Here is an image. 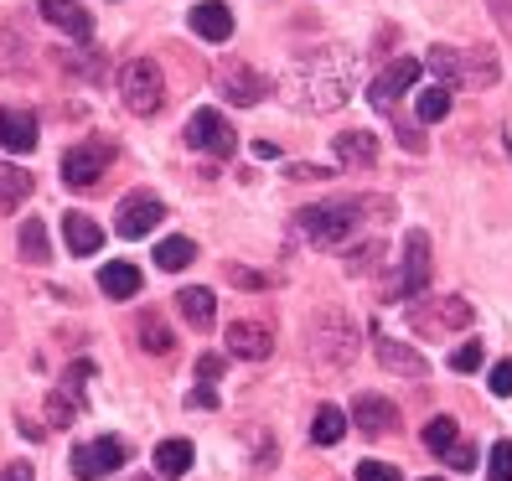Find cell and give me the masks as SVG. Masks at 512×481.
I'll use <instances>...</instances> for the list:
<instances>
[{
	"instance_id": "6da1fadb",
	"label": "cell",
	"mask_w": 512,
	"mask_h": 481,
	"mask_svg": "<svg viewBox=\"0 0 512 481\" xmlns=\"http://www.w3.org/2000/svg\"><path fill=\"white\" fill-rule=\"evenodd\" d=\"M352 83H357V52L352 47H316L300 57V73L290 88L306 109H342Z\"/></svg>"
},
{
	"instance_id": "7a4b0ae2",
	"label": "cell",
	"mask_w": 512,
	"mask_h": 481,
	"mask_svg": "<svg viewBox=\"0 0 512 481\" xmlns=\"http://www.w3.org/2000/svg\"><path fill=\"white\" fill-rule=\"evenodd\" d=\"M363 223V207L357 202H311L295 213V228L306 233L311 249H347Z\"/></svg>"
},
{
	"instance_id": "3957f363",
	"label": "cell",
	"mask_w": 512,
	"mask_h": 481,
	"mask_svg": "<svg viewBox=\"0 0 512 481\" xmlns=\"http://www.w3.org/2000/svg\"><path fill=\"white\" fill-rule=\"evenodd\" d=\"M311 357H321L331 368H352L357 363V326L342 311H321L311 326Z\"/></svg>"
},
{
	"instance_id": "277c9868",
	"label": "cell",
	"mask_w": 512,
	"mask_h": 481,
	"mask_svg": "<svg viewBox=\"0 0 512 481\" xmlns=\"http://www.w3.org/2000/svg\"><path fill=\"white\" fill-rule=\"evenodd\" d=\"M119 94H125V109L130 114L150 119V114H161V104H166V78H161V68L150 63V57H135V63H125Z\"/></svg>"
},
{
	"instance_id": "5b68a950",
	"label": "cell",
	"mask_w": 512,
	"mask_h": 481,
	"mask_svg": "<svg viewBox=\"0 0 512 481\" xmlns=\"http://www.w3.org/2000/svg\"><path fill=\"white\" fill-rule=\"evenodd\" d=\"M430 290V238L425 233H409L404 238V259H399V275L383 285L388 300H419Z\"/></svg>"
},
{
	"instance_id": "8992f818",
	"label": "cell",
	"mask_w": 512,
	"mask_h": 481,
	"mask_svg": "<svg viewBox=\"0 0 512 481\" xmlns=\"http://www.w3.org/2000/svg\"><path fill=\"white\" fill-rule=\"evenodd\" d=\"M125 461H130V440L99 435V440H83L73 450V476L78 481H99V476H109L114 466H125Z\"/></svg>"
},
{
	"instance_id": "52a82bcc",
	"label": "cell",
	"mask_w": 512,
	"mask_h": 481,
	"mask_svg": "<svg viewBox=\"0 0 512 481\" xmlns=\"http://www.w3.org/2000/svg\"><path fill=\"white\" fill-rule=\"evenodd\" d=\"M187 145L192 150H202V156H233L238 150V135H233V125L218 114V109H197L192 119H187Z\"/></svg>"
},
{
	"instance_id": "ba28073f",
	"label": "cell",
	"mask_w": 512,
	"mask_h": 481,
	"mask_svg": "<svg viewBox=\"0 0 512 481\" xmlns=\"http://www.w3.org/2000/svg\"><path fill=\"white\" fill-rule=\"evenodd\" d=\"M409 321L419 326V332H430V337H445L450 326H471V300L461 295H445V300H419V306H409Z\"/></svg>"
},
{
	"instance_id": "9c48e42d",
	"label": "cell",
	"mask_w": 512,
	"mask_h": 481,
	"mask_svg": "<svg viewBox=\"0 0 512 481\" xmlns=\"http://www.w3.org/2000/svg\"><path fill=\"white\" fill-rule=\"evenodd\" d=\"M109 161H114V145L109 140H83V145H73L68 156H63V182L68 187H94Z\"/></svg>"
},
{
	"instance_id": "30bf717a",
	"label": "cell",
	"mask_w": 512,
	"mask_h": 481,
	"mask_svg": "<svg viewBox=\"0 0 512 481\" xmlns=\"http://www.w3.org/2000/svg\"><path fill=\"white\" fill-rule=\"evenodd\" d=\"M161 218H166V202L150 197V192H135V197H125L114 207V228L125 238H150L161 228Z\"/></svg>"
},
{
	"instance_id": "8fae6325",
	"label": "cell",
	"mask_w": 512,
	"mask_h": 481,
	"mask_svg": "<svg viewBox=\"0 0 512 481\" xmlns=\"http://www.w3.org/2000/svg\"><path fill=\"white\" fill-rule=\"evenodd\" d=\"M419 73H425V63H419V57H399V63H388V68L373 78V88H368V104H373V109H394L409 88L419 83Z\"/></svg>"
},
{
	"instance_id": "7c38bea8",
	"label": "cell",
	"mask_w": 512,
	"mask_h": 481,
	"mask_svg": "<svg viewBox=\"0 0 512 481\" xmlns=\"http://www.w3.org/2000/svg\"><path fill=\"white\" fill-rule=\"evenodd\" d=\"M218 94H223L228 104H238V109H249V104H259V99L269 94V83H264V73H254L249 63H223V68H218Z\"/></svg>"
},
{
	"instance_id": "4fadbf2b",
	"label": "cell",
	"mask_w": 512,
	"mask_h": 481,
	"mask_svg": "<svg viewBox=\"0 0 512 481\" xmlns=\"http://www.w3.org/2000/svg\"><path fill=\"white\" fill-rule=\"evenodd\" d=\"M228 352L244 357V363H264V357H275V326H269V321H233L228 326Z\"/></svg>"
},
{
	"instance_id": "5bb4252c",
	"label": "cell",
	"mask_w": 512,
	"mask_h": 481,
	"mask_svg": "<svg viewBox=\"0 0 512 481\" xmlns=\"http://www.w3.org/2000/svg\"><path fill=\"white\" fill-rule=\"evenodd\" d=\"M352 425L363 435H388V430H399V409L378 394H357L352 399Z\"/></svg>"
},
{
	"instance_id": "9a60e30c",
	"label": "cell",
	"mask_w": 512,
	"mask_h": 481,
	"mask_svg": "<svg viewBox=\"0 0 512 481\" xmlns=\"http://www.w3.org/2000/svg\"><path fill=\"white\" fill-rule=\"evenodd\" d=\"M42 21H52L63 37H73V42H88L94 37V16H88L78 0H42Z\"/></svg>"
},
{
	"instance_id": "2e32d148",
	"label": "cell",
	"mask_w": 512,
	"mask_h": 481,
	"mask_svg": "<svg viewBox=\"0 0 512 481\" xmlns=\"http://www.w3.org/2000/svg\"><path fill=\"white\" fill-rule=\"evenodd\" d=\"M373 352H378V363L388 373H399V378H425L430 373L425 357H419L414 347H404V342H394V337H373Z\"/></svg>"
},
{
	"instance_id": "e0dca14e",
	"label": "cell",
	"mask_w": 512,
	"mask_h": 481,
	"mask_svg": "<svg viewBox=\"0 0 512 481\" xmlns=\"http://www.w3.org/2000/svg\"><path fill=\"white\" fill-rule=\"evenodd\" d=\"M331 150H337V166H347V171H363V166L378 161V140L368 130H342L331 140Z\"/></svg>"
},
{
	"instance_id": "ac0fdd59",
	"label": "cell",
	"mask_w": 512,
	"mask_h": 481,
	"mask_svg": "<svg viewBox=\"0 0 512 481\" xmlns=\"http://www.w3.org/2000/svg\"><path fill=\"white\" fill-rule=\"evenodd\" d=\"M187 26H192L202 42H228V37H233V11L218 6V0H207V6H197V11L187 16Z\"/></svg>"
},
{
	"instance_id": "d6986e66",
	"label": "cell",
	"mask_w": 512,
	"mask_h": 481,
	"mask_svg": "<svg viewBox=\"0 0 512 481\" xmlns=\"http://www.w3.org/2000/svg\"><path fill=\"white\" fill-rule=\"evenodd\" d=\"M0 145L6 150H32L37 145V114L32 109H0Z\"/></svg>"
},
{
	"instance_id": "ffe728a7",
	"label": "cell",
	"mask_w": 512,
	"mask_h": 481,
	"mask_svg": "<svg viewBox=\"0 0 512 481\" xmlns=\"http://www.w3.org/2000/svg\"><path fill=\"white\" fill-rule=\"evenodd\" d=\"M140 285H145V275H140L135 264H104V269H99V290H104L109 300H135Z\"/></svg>"
},
{
	"instance_id": "44dd1931",
	"label": "cell",
	"mask_w": 512,
	"mask_h": 481,
	"mask_svg": "<svg viewBox=\"0 0 512 481\" xmlns=\"http://www.w3.org/2000/svg\"><path fill=\"white\" fill-rule=\"evenodd\" d=\"M37 192V182H32V171H21V166H11V161H0V213H16V207Z\"/></svg>"
},
{
	"instance_id": "7402d4cb",
	"label": "cell",
	"mask_w": 512,
	"mask_h": 481,
	"mask_svg": "<svg viewBox=\"0 0 512 481\" xmlns=\"http://www.w3.org/2000/svg\"><path fill=\"white\" fill-rule=\"evenodd\" d=\"M176 311L187 316V326H213L218 321V300H213V290H202V285H187L182 295H176Z\"/></svg>"
},
{
	"instance_id": "603a6c76",
	"label": "cell",
	"mask_w": 512,
	"mask_h": 481,
	"mask_svg": "<svg viewBox=\"0 0 512 481\" xmlns=\"http://www.w3.org/2000/svg\"><path fill=\"white\" fill-rule=\"evenodd\" d=\"M63 233H68V249H73L78 259H88V254L104 249V228H99L94 218H83V213H68V218H63Z\"/></svg>"
},
{
	"instance_id": "cb8c5ba5",
	"label": "cell",
	"mask_w": 512,
	"mask_h": 481,
	"mask_svg": "<svg viewBox=\"0 0 512 481\" xmlns=\"http://www.w3.org/2000/svg\"><path fill=\"white\" fill-rule=\"evenodd\" d=\"M140 347H145L150 357H171V352H176V332L166 326L161 311H145V316H140Z\"/></svg>"
},
{
	"instance_id": "d4e9b609",
	"label": "cell",
	"mask_w": 512,
	"mask_h": 481,
	"mask_svg": "<svg viewBox=\"0 0 512 481\" xmlns=\"http://www.w3.org/2000/svg\"><path fill=\"white\" fill-rule=\"evenodd\" d=\"M156 471L161 476H187L192 471V440H182V435L161 440L156 445Z\"/></svg>"
},
{
	"instance_id": "484cf974",
	"label": "cell",
	"mask_w": 512,
	"mask_h": 481,
	"mask_svg": "<svg viewBox=\"0 0 512 481\" xmlns=\"http://www.w3.org/2000/svg\"><path fill=\"white\" fill-rule=\"evenodd\" d=\"M425 73H440L445 83H471L466 78V52H456V47H430L425 52Z\"/></svg>"
},
{
	"instance_id": "4316f807",
	"label": "cell",
	"mask_w": 512,
	"mask_h": 481,
	"mask_svg": "<svg viewBox=\"0 0 512 481\" xmlns=\"http://www.w3.org/2000/svg\"><path fill=\"white\" fill-rule=\"evenodd\" d=\"M16 249H21V259H26V264H47V259H52V238H47L42 218L21 223V233H16Z\"/></svg>"
},
{
	"instance_id": "83f0119b",
	"label": "cell",
	"mask_w": 512,
	"mask_h": 481,
	"mask_svg": "<svg viewBox=\"0 0 512 481\" xmlns=\"http://www.w3.org/2000/svg\"><path fill=\"white\" fill-rule=\"evenodd\" d=\"M342 435H347V414H342L337 404H321L316 419H311V440H316V445H337Z\"/></svg>"
},
{
	"instance_id": "f1b7e54d",
	"label": "cell",
	"mask_w": 512,
	"mask_h": 481,
	"mask_svg": "<svg viewBox=\"0 0 512 481\" xmlns=\"http://www.w3.org/2000/svg\"><path fill=\"white\" fill-rule=\"evenodd\" d=\"M456 445H461V430H456V419H450V414H440V419H430V425H425V450H430V456L445 461Z\"/></svg>"
},
{
	"instance_id": "f546056e",
	"label": "cell",
	"mask_w": 512,
	"mask_h": 481,
	"mask_svg": "<svg viewBox=\"0 0 512 481\" xmlns=\"http://www.w3.org/2000/svg\"><path fill=\"white\" fill-rule=\"evenodd\" d=\"M192 259H197V244H192V238H161V244H156V264L166 269V275L187 269Z\"/></svg>"
},
{
	"instance_id": "4dcf8cb0",
	"label": "cell",
	"mask_w": 512,
	"mask_h": 481,
	"mask_svg": "<svg viewBox=\"0 0 512 481\" xmlns=\"http://www.w3.org/2000/svg\"><path fill=\"white\" fill-rule=\"evenodd\" d=\"M414 114H419V125H440V119L450 114V94L445 88H425V94L414 99Z\"/></svg>"
},
{
	"instance_id": "1f68e13d",
	"label": "cell",
	"mask_w": 512,
	"mask_h": 481,
	"mask_svg": "<svg viewBox=\"0 0 512 481\" xmlns=\"http://www.w3.org/2000/svg\"><path fill=\"white\" fill-rule=\"evenodd\" d=\"M487 471H492V481H512V440H497V445H492Z\"/></svg>"
},
{
	"instance_id": "d6a6232c",
	"label": "cell",
	"mask_w": 512,
	"mask_h": 481,
	"mask_svg": "<svg viewBox=\"0 0 512 481\" xmlns=\"http://www.w3.org/2000/svg\"><path fill=\"white\" fill-rule=\"evenodd\" d=\"M481 357H487V352H481V342H461L456 357H450V368H456V373H476Z\"/></svg>"
},
{
	"instance_id": "836d02e7",
	"label": "cell",
	"mask_w": 512,
	"mask_h": 481,
	"mask_svg": "<svg viewBox=\"0 0 512 481\" xmlns=\"http://www.w3.org/2000/svg\"><path fill=\"white\" fill-rule=\"evenodd\" d=\"M63 63H68V73H73V78H88V83H99V78H104V73H99V68H104L99 57H73V52H68Z\"/></svg>"
},
{
	"instance_id": "e575fe53",
	"label": "cell",
	"mask_w": 512,
	"mask_h": 481,
	"mask_svg": "<svg viewBox=\"0 0 512 481\" xmlns=\"http://www.w3.org/2000/svg\"><path fill=\"white\" fill-rule=\"evenodd\" d=\"M228 280H233L238 290H264V285H269V275H259V269H244V264H228Z\"/></svg>"
},
{
	"instance_id": "d590c367",
	"label": "cell",
	"mask_w": 512,
	"mask_h": 481,
	"mask_svg": "<svg viewBox=\"0 0 512 481\" xmlns=\"http://www.w3.org/2000/svg\"><path fill=\"white\" fill-rule=\"evenodd\" d=\"M357 481H404L399 466H388V461H363L357 466Z\"/></svg>"
},
{
	"instance_id": "8d00e7d4",
	"label": "cell",
	"mask_w": 512,
	"mask_h": 481,
	"mask_svg": "<svg viewBox=\"0 0 512 481\" xmlns=\"http://www.w3.org/2000/svg\"><path fill=\"white\" fill-rule=\"evenodd\" d=\"M378 259H383V238H368V244L347 259V269H368V264H378Z\"/></svg>"
},
{
	"instance_id": "74e56055",
	"label": "cell",
	"mask_w": 512,
	"mask_h": 481,
	"mask_svg": "<svg viewBox=\"0 0 512 481\" xmlns=\"http://www.w3.org/2000/svg\"><path fill=\"white\" fill-rule=\"evenodd\" d=\"M492 394H497V399H512V357L492 368Z\"/></svg>"
},
{
	"instance_id": "f35d334b",
	"label": "cell",
	"mask_w": 512,
	"mask_h": 481,
	"mask_svg": "<svg viewBox=\"0 0 512 481\" xmlns=\"http://www.w3.org/2000/svg\"><path fill=\"white\" fill-rule=\"evenodd\" d=\"M187 409H218V394H213V383H202V388H192V394H187Z\"/></svg>"
},
{
	"instance_id": "ab89813d",
	"label": "cell",
	"mask_w": 512,
	"mask_h": 481,
	"mask_svg": "<svg viewBox=\"0 0 512 481\" xmlns=\"http://www.w3.org/2000/svg\"><path fill=\"white\" fill-rule=\"evenodd\" d=\"M218 373H223V357H213V352H202V357H197V378H202V383H213Z\"/></svg>"
},
{
	"instance_id": "60d3db41",
	"label": "cell",
	"mask_w": 512,
	"mask_h": 481,
	"mask_svg": "<svg viewBox=\"0 0 512 481\" xmlns=\"http://www.w3.org/2000/svg\"><path fill=\"white\" fill-rule=\"evenodd\" d=\"M445 466H456V471H471V466H476V450H471V445H456V450H450V456H445Z\"/></svg>"
},
{
	"instance_id": "b9f144b4",
	"label": "cell",
	"mask_w": 512,
	"mask_h": 481,
	"mask_svg": "<svg viewBox=\"0 0 512 481\" xmlns=\"http://www.w3.org/2000/svg\"><path fill=\"white\" fill-rule=\"evenodd\" d=\"M487 6H492L497 26H507V37H512V0H487Z\"/></svg>"
},
{
	"instance_id": "7bdbcfd3",
	"label": "cell",
	"mask_w": 512,
	"mask_h": 481,
	"mask_svg": "<svg viewBox=\"0 0 512 481\" xmlns=\"http://www.w3.org/2000/svg\"><path fill=\"white\" fill-rule=\"evenodd\" d=\"M0 481H32V466H26V461H16V466H6V471H0Z\"/></svg>"
},
{
	"instance_id": "ee69618b",
	"label": "cell",
	"mask_w": 512,
	"mask_h": 481,
	"mask_svg": "<svg viewBox=\"0 0 512 481\" xmlns=\"http://www.w3.org/2000/svg\"><path fill=\"white\" fill-rule=\"evenodd\" d=\"M254 156H259V161H275V156H280V145H269V140H259V145H254Z\"/></svg>"
},
{
	"instance_id": "f6af8a7d",
	"label": "cell",
	"mask_w": 512,
	"mask_h": 481,
	"mask_svg": "<svg viewBox=\"0 0 512 481\" xmlns=\"http://www.w3.org/2000/svg\"><path fill=\"white\" fill-rule=\"evenodd\" d=\"M135 481H156V476H135Z\"/></svg>"
}]
</instances>
